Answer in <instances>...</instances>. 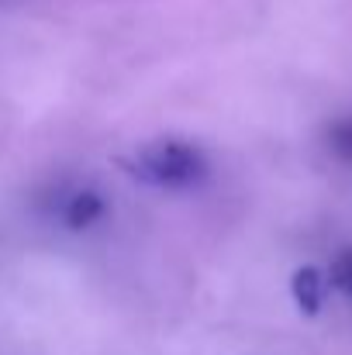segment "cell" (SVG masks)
I'll return each instance as SVG.
<instances>
[{
  "mask_svg": "<svg viewBox=\"0 0 352 355\" xmlns=\"http://www.w3.org/2000/svg\"><path fill=\"white\" fill-rule=\"evenodd\" d=\"M124 169L156 190H194L208 180L211 162L197 141L166 135V138H152L138 145L124 159Z\"/></svg>",
  "mask_w": 352,
  "mask_h": 355,
  "instance_id": "6da1fadb",
  "label": "cell"
},
{
  "mask_svg": "<svg viewBox=\"0 0 352 355\" xmlns=\"http://www.w3.org/2000/svg\"><path fill=\"white\" fill-rule=\"evenodd\" d=\"M108 214V200L101 190L94 187H69L59 193V207H56V218L69 228V232H87L94 228L97 221H104Z\"/></svg>",
  "mask_w": 352,
  "mask_h": 355,
  "instance_id": "7a4b0ae2",
  "label": "cell"
},
{
  "mask_svg": "<svg viewBox=\"0 0 352 355\" xmlns=\"http://www.w3.org/2000/svg\"><path fill=\"white\" fill-rule=\"evenodd\" d=\"M290 290H294V300H297V307H301L304 314H318V311H321V304H325V276H321L315 266L297 269Z\"/></svg>",
  "mask_w": 352,
  "mask_h": 355,
  "instance_id": "3957f363",
  "label": "cell"
},
{
  "mask_svg": "<svg viewBox=\"0 0 352 355\" xmlns=\"http://www.w3.org/2000/svg\"><path fill=\"white\" fill-rule=\"evenodd\" d=\"M332 283L352 297V248H342L339 255H335V262H332Z\"/></svg>",
  "mask_w": 352,
  "mask_h": 355,
  "instance_id": "277c9868",
  "label": "cell"
}]
</instances>
